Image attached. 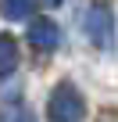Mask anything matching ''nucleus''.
<instances>
[{
    "instance_id": "obj_1",
    "label": "nucleus",
    "mask_w": 118,
    "mask_h": 122,
    "mask_svg": "<svg viewBox=\"0 0 118 122\" xmlns=\"http://www.w3.org/2000/svg\"><path fill=\"white\" fill-rule=\"evenodd\" d=\"M86 118V97L75 83H57L47 97V122H82Z\"/></svg>"
},
{
    "instance_id": "obj_2",
    "label": "nucleus",
    "mask_w": 118,
    "mask_h": 122,
    "mask_svg": "<svg viewBox=\"0 0 118 122\" xmlns=\"http://www.w3.org/2000/svg\"><path fill=\"white\" fill-rule=\"evenodd\" d=\"M82 29H86V36H90V43L97 50H114V43H118V36H114V7L107 0H93L86 7Z\"/></svg>"
},
{
    "instance_id": "obj_3",
    "label": "nucleus",
    "mask_w": 118,
    "mask_h": 122,
    "mask_svg": "<svg viewBox=\"0 0 118 122\" xmlns=\"http://www.w3.org/2000/svg\"><path fill=\"white\" fill-rule=\"evenodd\" d=\"M25 22H29V43L36 50H57L61 47L65 32L57 22H50V18H25Z\"/></svg>"
},
{
    "instance_id": "obj_4",
    "label": "nucleus",
    "mask_w": 118,
    "mask_h": 122,
    "mask_svg": "<svg viewBox=\"0 0 118 122\" xmlns=\"http://www.w3.org/2000/svg\"><path fill=\"white\" fill-rule=\"evenodd\" d=\"M14 68H18V43L14 36L0 32V76H11Z\"/></svg>"
},
{
    "instance_id": "obj_5",
    "label": "nucleus",
    "mask_w": 118,
    "mask_h": 122,
    "mask_svg": "<svg viewBox=\"0 0 118 122\" xmlns=\"http://www.w3.org/2000/svg\"><path fill=\"white\" fill-rule=\"evenodd\" d=\"M32 11V0H0V15L7 22H25Z\"/></svg>"
},
{
    "instance_id": "obj_6",
    "label": "nucleus",
    "mask_w": 118,
    "mask_h": 122,
    "mask_svg": "<svg viewBox=\"0 0 118 122\" xmlns=\"http://www.w3.org/2000/svg\"><path fill=\"white\" fill-rule=\"evenodd\" d=\"M7 122H32V111H29V108H22V104H18V108H14V115H11V118H7Z\"/></svg>"
},
{
    "instance_id": "obj_7",
    "label": "nucleus",
    "mask_w": 118,
    "mask_h": 122,
    "mask_svg": "<svg viewBox=\"0 0 118 122\" xmlns=\"http://www.w3.org/2000/svg\"><path fill=\"white\" fill-rule=\"evenodd\" d=\"M47 4H50V7H57V4H61V0H47Z\"/></svg>"
}]
</instances>
